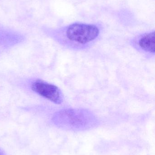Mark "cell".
<instances>
[{
	"mask_svg": "<svg viewBox=\"0 0 155 155\" xmlns=\"http://www.w3.org/2000/svg\"><path fill=\"white\" fill-rule=\"evenodd\" d=\"M99 35L100 30L96 25L76 23L66 27L61 42L69 49L84 50L92 45Z\"/></svg>",
	"mask_w": 155,
	"mask_h": 155,
	"instance_id": "obj_1",
	"label": "cell"
},
{
	"mask_svg": "<svg viewBox=\"0 0 155 155\" xmlns=\"http://www.w3.org/2000/svg\"><path fill=\"white\" fill-rule=\"evenodd\" d=\"M53 121L57 126L65 129L82 130L93 127L97 123L93 114L83 109H66L56 113Z\"/></svg>",
	"mask_w": 155,
	"mask_h": 155,
	"instance_id": "obj_2",
	"label": "cell"
},
{
	"mask_svg": "<svg viewBox=\"0 0 155 155\" xmlns=\"http://www.w3.org/2000/svg\"><path fill=\"white\" fill-rule=\"evenodd\" d=\"M34 92L56 104H60L63 101V96L56 86L41 80H37L32 85Z\"/></svg>",
	"mask_w": 155,
	"mask_h": 155,
	"instance_id": "obj_3",
	"label": "cell"
},
{
	"mask_svg": "<svg viewBox=\"0 0 155 155\" xmlns=\"http://www.w3.org/2000/svg\"><path fill=\"white\" fill-rule=\"evenodd\" d=\"M131 44L136 50L147 57H152L154 56V31L146 33L137 36L131 41Z\"/></svg>",
	"mask_w": 155,
	"mask_h": 155,
	"instance_id": "obj_4",
	"label": "cell"
},
{
	"mask_svg": "<svg viewBox=\"0 0 155 155\" xmlns=\"http://www.w3.org/2000/svg\"><path fill=\"white\" fill-rule=\"evenodd\" d=\"M0 155H4L3 153L1 150H0Z\"/></svg>",
	"mask_w": 155,
	"mask_h": 155,
	"instance_id": "obj_5",
	"label": "cell"
}]
</instances>
